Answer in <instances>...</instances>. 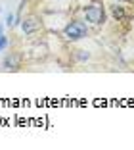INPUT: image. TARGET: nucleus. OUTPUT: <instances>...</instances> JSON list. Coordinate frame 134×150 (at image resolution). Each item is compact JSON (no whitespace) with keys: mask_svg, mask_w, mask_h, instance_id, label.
<instances>
[{"mask_svg":"<svg viewBox=\"0 0 134 150\" xmlns=\"http://www.w3.org/2000/svg\"><path fill=\"white\" fill-rule=\"evenodd\" d=\"M65 35L73 40L82 39V37H86V25L82 21H71L69 25L65 27Z\"/></svg>","mask_w":134,"mask_h":150,"instance_id":"nucleus-1","label":"nucleus"},{"mask_svg":"<svg viewBox=\"0 0 134 150\" xmlns=\"http://www.w3.org/2000/svg\"><path fill=\"white\" fill-rule=\"evenodd\" d=\"M84 13H86V19L92 23H102L105 19V13H104V8L98 4H92L88 6L86 10H84Z\"/></svg>","mask_w":134,"mask_h":150,"instance_id":"nucleus-2","label":"nucleus"},{"mask_svg":"<svg viewBox=\"0 0 134 150\" xmlns=\"http://www.w3.org/2000/svg\"><path fill=\"white\" fill-rule=\"evenodd\" d=\"M33 29H36V19L35 18H31V19H27L25 23H23V31H27V33H31Z\"/></svg>","mask_w":134,"mask_h":150,"instance_id":"nucleus-3","label":"nucleus"},{"mask_svg":"<svg viewBox=\"0 0 134 150\" xmlns=\"http://www.w3.org/2000/svg\"><path fill=\"white\" fill-rule=\"evenodd\" d=\"M15 66H18V60H15L13 56L4 60V67H8V69H10V67H12V69H15Z\"/></svg>","mask_w":134,"mask_h":150,"instance_id":"nucleus-4","label":"nucleus"},{"mask_svg":"<svg viewBox=\"0 0 134 150\" xmlns=\"http://www.w3.org/2000/svg\"><path fill=\"white\" fill-rule=\"evenodd\" d=\"M113 16H115L117 19H121V18H125V12H123V8L115 6V8H113Z\"/></svg>","mask_w":134,"mask_h":150,"instance_id":"nucleus-5","label":"nucleus"},{"mask_svg":"<svg viewBox=\"0 0 134 150\" xmlns=\"http://www.w3.org/2000/svg\"><path fill=\"white\" fill-rule=\"evenodd\" d=\"M6 46H8V39H6V37L2 35V37H0V52H2V50H4Z\"/></svg>","mask_w":134,"mask_h":150,"instance_id":"nucleus-6","label":"nucleus"},{"mask_svg":"<svg viewBox=\"0 0 134 150\" xmlns=\"http://www.w3.org/2000/svg\"><path fill=\"white\" fill-rule=\"evenodd\" d=\"M6 25H8V27H12V25H13V16H12V13H10L8 18H6Z\"/></svg>","mask_w":134,"mask_h":150,"instance_id":"nucleus-7","label":"nucleus"},{"mask_svg":"<svg viewBox=\"0 0 134 150\" xmlns=\"http://www.w3.org/2000/svg\"><path fill=\"white\" fill-rule=\"evenodd\" d=\"M0 37H2V27H0Z\"/></svg>","mask_w":134,"mask_h":150,"instance_id":"nucleus-8","label":"nucleus"},{"mask_svg":"<svg viewBox=\"0 0 134 150\" xmlns=\"http://www.w3.org/2000/svg\"><path fill=\"white\" fill-rule=\"evenodd\" d=\"M123 2H130V0H123Z\"/></svg>","mask_w":134,"mask_h":150,"instance_id":"nucleus-9","label":"nucleus"}]
</instances>
